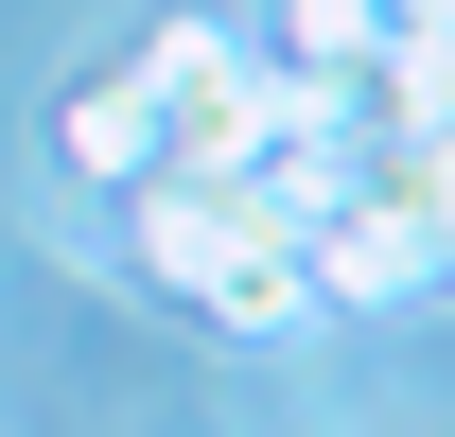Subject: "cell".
Here are the masks:
<instances>
[{"label": "cell", "instance_id": "1", "mask_svg": "<svg viewBox=\"0 0 455 437\" xmlns=\"http://www.w3.org/2000/svg\"><path fill=\"white\" fill-rule=\"evenodd\" d=\"M123 211H140V263H158V298H193L211 332H245V350H298V332H315V280H298V245L245 211V193L140 175Z\"/></svg>", "mask_w": 455, "mask_h": 437}, {"label": "cell", "instance_id": "4", "mask_svg": "<svg viewBox=\"0 0 455 437\" xmlns=\"http://www.w3.org/2000/svg\"><path fill=\"white\" fill-rule=\"evenodd\" d=\"M386 36H420V53H455V0H368Z\"/></svg>", "mask_w": 455, "mask_h": 437}, {"label": "cell", "instance_id": "2", "mask_svg": "<svg viewBox=\"0 0 455 437\" xmlns=\"http://www.w3.org/2000/svg\"><path fill=\"white\" fill-rule=\"evenodd\" d=\"M211 53H228V18H158V53H123L106 88H88V106L53 123V140H70V175H106V193H140V175H158V123H175V88H193Z\"/></svg>", "mask_w": 455, "mask_h": 437}, {"label": "cell", "instance_id": "3", "mask_svg": "<svg viewBox=\"0 0 455 437\" xmlns=\"http://www.w3.org/2000/svg\"><path fill=\"white\" fill-rule=\"evenodd\" d=\"M263 53H281V70H368V53H386V18H368V0H281Z\"/></svg>", "mask_w": 455, "mask_h": 437}]
</instances>
